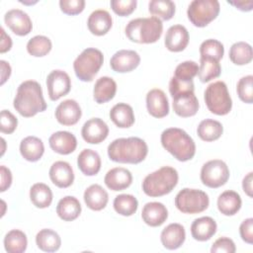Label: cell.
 Wrapping results in <instances>:
<instances>
[{
  "mask_svg": "<svg viewBox=\"0 0 253 253\" xmlns=\"http://www.w3.org/2000/svg\"><path fill=\"white\" fill-rule=\"evenodd\" d=\"M236 251L235 244L232 239L228 237H219L216 239L211 248V253H234Z\"/></svg>",
  "mask_w": 253,
  "mask_h": 253,
  "instance_id": "49",
  "label": "cell"
},
{
  "mask_svg": "<svg viewBox=\"0 0 253 253\" xmlns=\"http://www.w3.org/2000/svg\"><path fill=\"white\" fill-rule=\"evenodd\" d=\"M112 10L119 16L130 15L136 8V0H112L110 2Z\"/></svg>",
  "mask_w": 253,
  "mask_h": 253,
  "instance_id": "45",
  "label": "cell"
},
{
  "mask_svg": "<svg viewBox=\"0 0 253 253\" xmlns=\"http://www.w3.org/2000/svg\"><path fill=\"white\" fill-rule=\"evenodd\" d=\"M199 65L193 60H186L177 65L174 71V77L182 81H193V78L198 75Z\"/></svg>",
  "mask_w": 253,
  "mask_h": 253,
  "instance_id": "43",
  "label": "cell"
},
{
  "mask_svg": "<svg viewBox=\"0 0 253 253\" xmlns=\"http://www.w3.org/2000/svg\"><path fill=\"white\" fill-rule=\"evenodd\" d=\"M219 9L217 0H193L188 7L187 15L194 26L203 28L217 17Z\"/></svg>",
  "mask_w": 253,
  "mask_h": 253,
  "instance_id": "9",
  "label": "cell"
},
{
  "mask_svg": "<svg viewBox=\"0 0 253 253\" xmlns=\"http://www.w3.org/2000/svg\"><path fill=\"white\" fill-rule=\"evenodd\" d=\"M140 63L139 54L130 49H121L114 53L110 59L111 68L119 73L130 72Z\"/></svg>",
  "mask_w": 253,
  "mask_h": 253,
  "instance_id": "14",
  "label": "cell"
},
{
  "mask_svg": "<svg viewBox=\"0 0 253 253\" xmlns=\"http://www.w3.org/2000/svg\"><path fill=\"white\" fill-rule=\"evenodd\" d=\"M60 10L66 15H77L80 14L85 7L84 0H60Z\"/></svg>",
  "mask_w": 253,
  "mask_h": 253,
  "instance_id": "47",
  "label": "cell"
},
{
  "mask_svg": "<svg viewBox=\"0 0 253 253\" xmlns=\"http://www.w3.org/2000/svg\"><path fill=\"white\" fill-rule=\"evenodd\" d=\"M113 206L119 214L130 216L136 212L138 202L136 198L130 194H121L115 198Z\"/></svg>",
  "mask_w": 253,
  "mask_h": 253,
  "instance_id": "39",
  "label": "cell"
},
{
  "mask_svg": "<svg viewBox=\"0 0 253 253\" xmlns=\"http://www.w3.org/2000/svg\"><path fill=\"white\" fill-rule=\"evenodd\" d=\"M186 239V231L182 224L180 223H170L168 224L160 234V240L164 248L168 250L178 249L183 245Z\"/></svg>",
  "mask_w": 253,
  "mask_h": 253,
  "instance_id": "21",
  "label": "cell"
},
{
  "mask_svg": "<svg viewBox=\"0 0 253 253\" xmlns=\"http://www.w3.org/2000/svg\"><path fill=\"white\" fill-rule=\"evenodd\" d=\"M222 132V125L218 121L211 119L203 120L197 127V133L199 137L204 141L216 140L221 136Z\"/></svg>",
  "mask_w": 253,
  "mask_h": 253,
  "instance_id": "34",
  "label": "cell"
},
{
  "mask_svg": "<svg viewBox=\"0 0 253 253\" xmlns=\"http://www.w3.org/2000/svg\"><path fill=\"white\" fill-rule=\"evenodd\" d=\"M49 179L58 188H68L74 181V172L66 161H55L49 168Z\"/></svg>",
  "mask_w": 253,
  "mask_h": 253,
  "instance_id": "18",
  "label": "cell"
},
{
  "mask_svg": "<svg viewBox=\"0 0 253 253\" xmlns=\"http://www.w3.org/2000/svg\"><path fill=\"white\" fill-rule=\"evenodd\" d=\"M228 4L234 6L236 9L240 10V11H243V12H248V11H251L252 8H253V1L252 0H249V1H244V0H241V1H227Z\"/></svg>",
  "mask_w": 253,
  "mask_h": 253,
  "instance_id": "52",
  "label": "cell"
},
{
  "mask_svg": "<svg viewBox=\"0 0 253 253\" xmlns=\"http://www.w3.org/2000/svg\"><path fill=\"white\" fill-rule=\"evenodd\" d=\"M210 199L207 193L197 189L184 188L175 197V206L183 213H199L208 209Z\"/></svg>",
  "mask_w": 253,
  "mask_h": 253,
  "instance_id": "8",
  "label": "cell"
},
{
  "mask_svg": "<svg viewBox=\"0 0 253 253\" xmlns=\"http://www.w3.org/2000/svg\"><path fill=\"white\" fill-rule=\"evenodd\" d=\"M252 181H253V173L249 172L242 181V189L245 192V194L252 198Z\"/></svg>",
  "mask_w": 253,
  "mask_h": 253,
  "instance_id": "54",
  "label": "cell"
},
{
  "mask_svg": "<svg viewBox=\"0 0 253 253\" xmlns=\"http://www.w3.org/2000/svg\"><path fill=\"white\" fill-rule=\"evenodd\" d=\"M179 180L178 172L171 166H163L148 174L142 182V191L149 197H161L172 192Z\"/></svg>",
  "mask_w": 253,
  "mask_h": 253,
  "instance_id": "5",
  "label": "cell"
},
{
  "mask_svg": "<svg viewBox=\"0 0 253 253\" xmlns=\"http://www.w3.org/2000/svg\"><path fill=\"white\" fill-rule=\"evenodd\" d=\"M103 62L104 55L102 51L95 47H88L75 58L73 69L81 81L90 82L100 70Z\"/></svg>",
  "mask_w": 253,
  "mask_h": 253,
  "instance_id": "6",
  "label": "cell"
},
{
  "mask_svg": "<svg viewBox=\"0 0 253 253\" xmlns=\"http://www.w3.org/2000/svg\"><path fill=\"white\" fill-rule=\"evenodd\" d=\"M109 134L108 125L100 118H92L85 122L81 135L87 143L98 144L104 141Z\"/></svg>",
  "mask_w": 253,
  "mask_h": 253,
  "instance_id": "13",
  "label": "cell"
},
{
  "mask_svg": "<svg viewBox=\"0 0 253 253\" xmlns=\"http://www.w3.org/2000/svg\"><path fill=\"white\" fill-rule=\"evenodd\" d=\"M101 157L93 149H83L77 157L79 170L86 176H94L101 169Z\"/></svg>",
  "mask_w": 253,
  "mask_h": 253,
  "instance_id": "26",
  "label": "cell"
},
{
  "mask_svg": "<svg viewBox=\"0 0 253 253\" xmlns=\"http://www.w3.org/2000/svg\"><path fill=\"white\" fill-rule=\"evenodd\" d=\"M37 246L44 252H55L60 248L61 239L57 232L49 228L40 230L36 235Z\"/></svg>",
  "mask_w": 253,
  "mask_h": 253,
  "instance_id": "33",
  "label": "cell"
},
{
  "mask_svg": "<svg viewBox=\"0 0 253 253\" xmlns=\"http://www.w3.org/2000/svg\"><path fill=\"white\" fill-rule=\"evenodd\" d=\"M46 88L49 99L51 101H57L69 93L71 89V79L63 70H52L46 77Z\"/></svg>",
  "mask_w": 253,
  "mask_h": 253,
  "instance_id": "11",
  "label": "cell"
},
{
  "mask_svg": "<svg viewBox=\"0 0 253 253\" xmlns=\"http://www.w3.org/2000/svg\"><path fill=\"white\" fill-rule=\"evenodd\" d=\"M12 47V40L10 36H8L4 29L1 28V45H0V52L4 53L8 50H10Z\"/></svg>",
  "mask_w": 253,
  "mask_h": 253,
  "instance_id": "53",
  "label": "cell"
},
{
  "mask_svg": "<svg viewBox=\"0 0 253 253\" xmlns=\"http://www.w3.org/2000/svg\"><path fill=\"white\" fill-rule=\"evenodd\" d=\"M81 115L82 111L79 104L72 99L64 100L55 109V119L63 126H73L77 124Z\"/></svg>",
  "mask_w": 253,
  "mask_h": 253,
  "instance_id": "17",
  "label": "cell"
},
{
  "mask_svg": "<svg viewBox=\"0 0 253 253\" xmlns=\"http://www.w3.org/2000/svg\"><path fill=\"white\" fill-rule=\"evenodd\" d=\"M147 153L146 142L136 136L117 138L108 146L109 158L118 163L137 164L145 159Z\"/></svg>",
  "mask_w": 253,
  "mask_h": 253,
  "instance_id": "2",
  "label": "cell"
},
{
  "mask_svg": "<svg viewBox=\"0 0 253 253\" xmlns=\"http://www.w3.org/2000/svg\"><path fill=\"white\" fill-rule=\"evenodd\" d=\"M44 152V145L42 139L37 136H27L20 143V153L24 159L36 162L42 158Z\"/></svg>",
  "mask_w": 253,
  "mask_h": 253,
  "instance_id": "29",
  "label": "cell"
},
{
  "mask_svg": "<svg viewBox=\"0 0 253 253\" xmlns=\"http://www.w3.org/2000/svg\"><path fill=\"white\" fill-rule=\"evenodd\" d=\"M18 126L17 118L7 110L1 111V119H0V130L2 133H12L15 131Z\"/></svg>",
  "mask_w": 253,
  "mask_h": 253,
  "instance_id": "46",
  "label": "cell"
},
{
  "mask_svg": "<svg viewBox=\"0 0 253 253\" xmlns=\"http://www.w3.org/2000/svg\"><path fill=\"white\" fill-rule=\"evenodd\" d=\"M1 64V85H3L11 75V66L5 60H0Z\"/></svg>",
  "mask_w": 253,
  "mask_h": 253,
  "instance_id": "55",
  "label": "cell"
},
{
  "mask_svg": "<svg viewBox=\"0 0 253 253\" xmlns=\"http://www.w3.org/2000/svg\"><path fill=\"white\" fill-rule=\"evenodd\" d=\"M6 26L17 36H27L33 29L30 16L20 9H11L4 16Z\"/></svg>",
  "mask_w": 253,
  "mask_h": 253,
  "instance_id": "12",
  "label": "cell"
},
{
  "mask_svg": "<svg viewBox=\"0 0 253 253\" xmlns=\"http://www.w3.org/2000/svg\"><path fill=\"white\" fill-rule=\"evenodd\" d=\"M165 46L168 50L179 52L184 50L189 43V33L182 25L171 26L165 35Z\"/></svg>",
  "mask_w": 253,
  "mask_h": 253,
  "instance_id": "19",
  "label": "cell"
},
{
  "mask_svg": "<svg viewBox=\"0 0 253 253\" xmlns=\"http://www.w3.org/2000/svg\"><path fill=\"white\" fill-rule=\"evenodd\" d=\"M253 58L252 46L245 42H234L229 48V59L236 65H245Z\"/></svg>",
  "mask_w": 253,
  "mask_h": 253,
  "instance_id": "37",
  "label": "cell"
},
{
  "mask_svg": "<svg viewBox=\"0 0 253 253\" xmlns=\"http://www.w3.org/2000/svg\"><path fill=\"white\" fill-rule=\"evenodd\" d=\"M173 110L176 115L182 118L195 116L199 110V101L194 92H182L173 97Z\"/></svg>",
  "mask_w": 253,
  "mask_h": 253,
  "instance_id": "15",
  "label": "cell"
},
{
  "mask_svg": "<svg viewBox=\"0 0 253 253\" xmlns=\"http://www.w3.org/2000/svg\"><path fill=\"white\" fill-rule=\"evenodd\" d=\"M48 143L54 152L67 155L76 149L77 139L73 133L66 130H59L49 136Z\"/></svg>",
  "mask_w": 253,
  "mask_h": 253,
  "instance_id": "20",
  "label": "cell"
},
{
  "mask_svg": "<svg viewBox=\"0 0 253 253\" xmlns=\"http://www.w3.org/2000/svg\"><path fill=\"white\" fill-rule=\"evenodd\" d=\"M110 119L121 128L130 127L134 124V114L131 106L126 103H118L110 111Z\"/></svg>",
  "mask_w": 253,
  "mask_h": 253,
  "instance_id": "30",
  "label": "cell"
},
{
  "mask_svg": "<svg viewBox=\"0 0 253 253\" xmlns=\"http://www.w3.org/2000/svg\"><path fill=\"white\" fill-rule=\"evenodd\" d=\"M113 20L110 13L103 9L93 11L87 20V26L91 34L95 36H104L112 28Z\"/></svg>",
  "mask_w": 253,
  "mask_h": 253,
  "instance_id": "24",
  "label": "cell"
},
{
  "mask_svg": "<svg viewBox=\"0 0 253 253\" xmlns=\"http://www.w3.org/2000/svg\"><path fill=\"white\" fill-rule=\"evenodd\" d=\"M0 174H1V185L0 192H5L10 188L12 184V173L9 168L4 165L0 166Z\"/></svg>",
  "mask_w": 253,
  "mask_h": 253,
  "instance_id": "51",
  "label": "cell"
},
{
  "mask_svg": "<svg viewBox=\"0 0 253 253\" xmlns=\"http://www.w3.org/2000/svg\"><path fill=\"white\" fill-rule=\"evenodd\" d=\"M242 205L241 198L235 191L227 190L221 193L217 198V209L224 215H234L240 210Z\"/></svg>",
  "mask_w": 253,
  "mask_h": 253,
  "instance_id": "32",
  "label": "cell"
},
{
  "mask_svg": "<svg viewBox=\"0 0 253 253\" xmlns=\"http://www.w3.org/2000/svg\"><path fill=\"white\" fill-rule=\"evenodd\" d=\"M13 106L25 118H31L40 112L45 111L47 105L43 99L40 83L35 80L22 82L17 89Z\"/></svg>",
  "mask_w": 253,
  "mask_h": 253,
  "instance_id": "1",
  "label": "cell"
},
{
  "mask_svg": "<svg viewBox=\"0 0 253 253\" xmlns=\"http://www.w3.org/2000/svg\"><path fill=\"white\" fill-rule=\"evenodd\" d=\"M148 10L154 17L168 21L175 14V3L170 0H151L148 3Z\"/></svg>",
  "mask_w": 253,
  "mask_h": 253,
  "instance_id": "40",
  "label": "cell"
},
{
  "mask_svg": "<svg viewBox=\"0 0 253 253\" xmlns=\"http://www.w3.org/2000/svg\"><path fill=\"white\" fill-rule=\"evenodd\" d=\"M229 178V169L226 163L220 159L206 162L201 169V181L209 188L223 186Z\"/></svg>",
  "mask_w": 253,
  "mask_h": 253,
  "instance_id": "10",
  "label": "cell"
},
{
  "mask_svg": "<svg viewBox=\"0 0 253 253\" xmlns=\"http://www.w3.org/2000/svg\"><path fill=\"white\" fill-rule=\"evenodd\" d=\"M141 217L142 220L149 226H160L166 221L168 217V211L162 203L149 202L143 206Z\"/></svg>",
  "mask_w": 253,
  "mask_h": 253,
  "instance_id": "22",
  "label": "cell"
},
{
  "mask_svg": "<svg viewBox=\"0 0 253 253\" xmlns=\"http://www.w3.org/2000/svg\"><path fill=\"white\" fill-rule=\"evenodd\" d=\"M83 199L90 210L101 211L106 208L109 201V195L102 186L93 184L85 190Z\"/></svg>",
  "mask_w": 253,
  "mask_h": 253,
  "instance_id": "27",
  "label": "cell"
},
{
  "mask_svg": "<svg viewBox=\"0 0 253 253\" xmlns=\"http://www.w3.org/2000/svg\"><path fill=\"white\" fill-rule=\"evenodd\" d=\"M195 85L193 81H182L176 77H172L169 82V92L173 97L182 92H194Z\"/></svg>",
  "mask_w": 253,
  "mask_h": 253,
  "instance_id": "48",
  "label": "cell"
},
{
  "mask_svg": "<svg viewBox=\"0 0 253 253\" xmlns=\"http://www.w3.org/2000/svg\"><path fill=\"white\" fill-rule=\"evenodd\" d=\"M146 108L154 118H164L169 114V102L166 94L158 88L151 89L146 94Z\"/></svg>",
  "mask_w": 253,
  "mask_h": 253,
  "instance_id": "16",
  "label": "cell"
},
{
  "mask_svg": "<svg viewBox=\"0 0 253 253\" xmlns=\"http://www.w3.org/2000/svg\"><path fill=\"white\" fill-rule=\"evenodd\" d=\"M221 66L219 61L208 58V57H201L200 58V66L198 71V76L201 82L207 83L211 80L217 78L220 75Z\"/></svg>",
  "mask_w": 253,
  "mask_h": 253,
  "instance_id": "38",
  "label": "cell"
},
{
  "mask_svg": "<svg viewBox=\"0 0 253 253\" xmlns=\"http://www.w3.org/2000/svg\"><path fill=\"white\" fill-rule=\"evenodd\" d=\"M104 182L112 191H123L131 185L132 175L130 171L126 168L115 167L107 172Z\"/></svg>",
  "mask_w": 253,
  "mask_h": 253,
  "instance_id": "23",
  "label": "cell"
},
{
  "mask_svg": "<svg viewBox=\"0 0 253 253\" xmlns=\"http://www.w3.org/2000/svg\"><path fill=\"white\" fill-rule=\"evenodd\" d=\"M239 234L241 239L248 243H253V218L248 217L244 219L239 226Z\"/></svg>",
  "mask_w": 253,
  "mask_h": 253,
  "instance_id": "50",
  "label": "cell"
},
{
  "mask_svg": "<svg viewBox=\"0 0 253 253\" xmlns=\"http://www.w3.org/2000/svg\"><path fill=\"white\" fill-rule=\"evenodd\" d=\"M236 91L239 99L247 104L253 102V76L247 75L241 77L236 85Z\"/></svg>",
  "mask_w": 253,
  "mask_h": 253,
  "instance_id": "44",
  "label": "cell"
},
{
  "mask_svg": "<svg viewBox=\"0 0 253 253\" xmlns=\"http://www.w3.org/2000/svg\"><path fill=\"white\" fill-rule=\"evenodd\" d=\"M27 246V235L20 229H12L4 237V247L8 253H23Z\"/></svg>",
  "mask_w": 253,
  "mask_h": 253,
  "instance_id": "36",
  "label": "cell"
},
{
  "mask_svg": "<svg viewBox=\"0 0 253 253\" xmlns=\"http://www.w3.org/2000/svg\"><path fill=\"white\" fill-rule=\"evenodd\" d=\"M117 92V83L116 81L108 76H102L97 79L94 89L93 96L94 100L98 104H104L111 101Z\"/></svg>",
  "mask_w": 253,
  "mask_h": 253,
  "instance_id": "28",
  "label": "cell"
},
{
  "mask_svg": "<svg viewBox=\"0 0 253 253\" xmlns=\"http://www.w3.org/2000/svg\"><path fill=\"white\" fill-rule=\"evenodd\" d=\"M224 47L223 44L214 39H209L204 41L200 45L201 57L212 58L219 61L223 57Z\"/></svg>",
  "mask_w": 253,
  "mask_h": 253,
  "instance_id": "42",
  "label": "cell"
},
{
  "mask_svg": "<svg viewBox=\"0 0 253 253\" xmlns=\"http://www.w3.org/2000/svg\"><path fill=\"white\" fill-rule=\"evenodd\" d=\"M51 41L47 37L42 35L33 37L29 40L27 43L28 52L36 57H42L46 55L51 50Z\"/></svg>",
  "mask_w": 253,
  "mask_h": 253,
  "instance_id": "41",
  "label": "cell"
},
{
  "mask_svg": "<svg viewBox=\"0 0 253 253\" xmlns=\"http://www.w3.org/2000/svg\"><path fill=\"white\" fill-rule=\"evenodd\" d=\"M126 36L133 42L153 43L157 42L163 32L162 21L154 16L130 20L125 29Z\"/></svg>",
  "mask_w": 253,
  "mask_h": 253,
  "instance_id": "4",
  "label": "cell"
},
{
  "mask_svg": "<svg viewBox=\"0 0 253 253\" xmlns=\"http://www.w3.org/2000/svg\"><path fill=\"white\" fill-rule=\"evenodd\" d=\"M56 213L64 221H72L81 213L79 201L72 196H66L59 200L56 206Z\"/></svg>",
  "mask_w": 253,
  "mask_h": 253,
  "instance_id": "31",
  "label": "cell"
},
{
  "mask_svg": "<svg viewBox=\"0 0 253 253\" xmlns=\"http://www.w3.org/2000/svg\"><path fill=\"white\" fill-rule=\"evenodd\" d=\"M204 98L209 111L214 115L224 116L231 111L232 100L223 81L211 83L205 90Z\"/></svg>",
  "mask_w": 253,
  "mask_h": 253,
  "instance_id": "7",
  "label": "cell"
},
{
  "mask_svg": "<svg viewBox=\"0 0 253 253\" xmlns=\"http://www.w3.org/2000/svg\"><path fill=\"white\" fill-rule=\"evenodd\" d=\"M217 225L215 220L211 216H202L196 218L191 225V234L195 240H210L216 232Z\"/></svg>",
  "mask_w": 253,
  "mask_h": 253,
  "instance_id": "25",
  "label": "cell"
},
{
  "mask_svg": "<svg viewBox=\"0 0 253 253\" xmlns=\"http://www.w3.org/2000/svg\"><path fill=\"white\" fill-rule=\"evenodd\" d=\"M160 140L162 146L179 161L185 162L195 156V141L182 128L169 127L164 129Z\"/></svg>",
  "mask_w": 253,
  "mask_h": 253,
  "instance_id": "3",
  "label": "cell"
},
{
  "mask_svg": "<svg viewBox=\"0 0 253 253\" xmlns=\"http://www.w3.org/2000/svg\"><path fill=\"white\" fill-rule=\"evenodd\" d=\"M30 199L33 205L39 209L48 208L52 202V192L43 183H36L30 189Z\"/></svg>",
  "mask_w": 253,
  "mask_h": 253,
  "instance_id": "35",
  "label": "cell"
}]
</instances>
